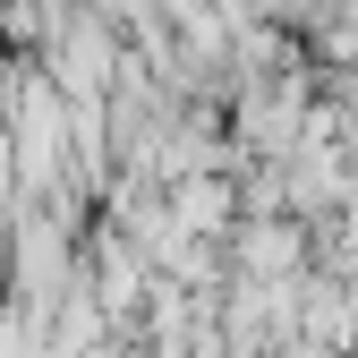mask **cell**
<instances>
[{
    "instance_id": "cell-1",
    "label": "cell",
    "mask_w": 358,
    "mask_h": 358,
    "mask_svg": "<svg viewBox=\"0 0 358 358\" xmlns=\"http://www.w3.org/2000/svg\"><path fill=\"white\" fill-rule=\"evenodd\" d=\"M299 248H307V231H299L290 205H264L256 222L231 231V256H239L248 282H290V273H299Z\"/></svg>"
}]
</instances>
